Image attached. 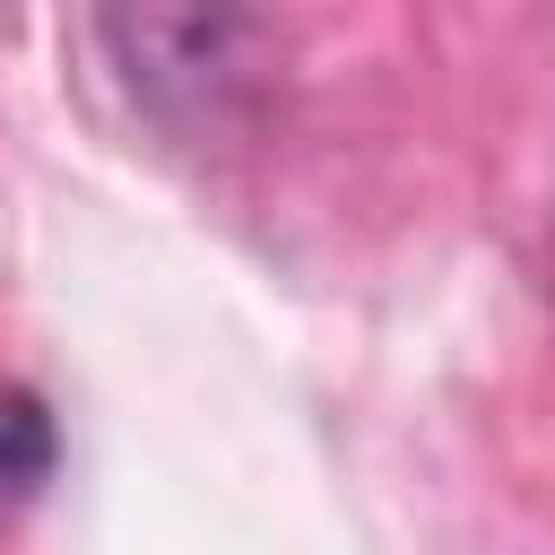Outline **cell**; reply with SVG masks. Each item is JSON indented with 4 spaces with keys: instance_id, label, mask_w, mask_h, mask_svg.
<instances>
[{
    "instance_id": "6da1fadb",
    "label": "cell",
    "mask_w": 555,
    "mask_h": 555,
    "mask_svg": "<svg viewBox=\"0 0 555 555\" xmlns=\"http://www.w3.org/2000/svg\"><path fill=\"white\" fill-rule=\"evenodd\" d=\"M52 468V416L35 390H0V494H26Z\"/></svg>"
}]
</instances>
